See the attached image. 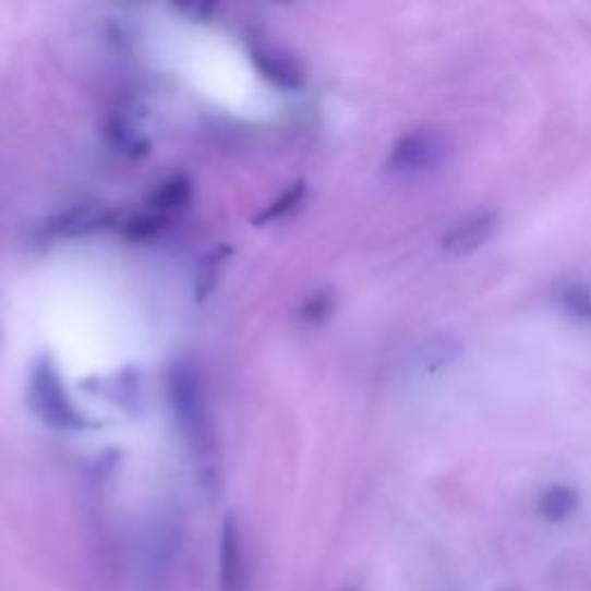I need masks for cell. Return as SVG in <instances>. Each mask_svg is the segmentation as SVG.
Returning <instances> with one entry per match:
<instances>
[{"instance_id": "obj_4", "label": "cell", "mask_w": 591, "mask_h": 591, "mask_svg": "<svg viewBox=\"0 0 591 591\" xmlns=\"http://www.w3.org/2000/svg\"><path fill=\"white\" fill-rule=\"evenodd\" d=\"M444 144L437 134L419 130L405 134L402 140L390 150V167L396 171H423L439 162Z\"/></svg>"}, {"instance_id": "obj_2", "label": "cell", "mask_w": 591, "mask_h": 591, "mask_svg": "<svg viewBox=\"0 0 591 591\" xmlns=\"http://www.w3.org/2000/svg\"><path fill=\"white\" fill-rule=\"evenodd\" d=\"M169 396L173 405V413L179 419L181 427L190 435H196L204 427V393L200 386L194 367L190 365H173L169 377Z\"/></svg>"}, {"instance_id": "obj_7", "label": "cell", "mask_w": 591, "mask_h": 591, "mask_svg": "<svg viewBox=\"0 0 591 591\" xmlns=\"http://www.w3.org/2000/svg\"><path fill=\"white\" fill-rule=\"evenodd\" d=\"M107 222V210L100 206H74L61 218L51 222V233L56 239H79V236H88L97 229H102Z\"/></svg>"}, {"instance_id": "obj_8", "label": "cell", "mask_w": 591, "mask_h": 591, "mask_svg": "<svg viewBox=\"0 0 591 591\" xmlns=\"http://www.w3.org/2000/svg\"><path fill=\"white\" fill-rule=\"evenodd\" d=\"M192 196V185L185 179V176H171L165 183H160V188L155 190L153 194V208L155 215H160V218H167L171 213H179L188 206Z\"/></svg>"}, {"instance_id": "obj_6", "label": "cell", "mask_w": 591, "mask_h": 591, "mask_svg": "<svg viewBox=\"0 0 591 591\" xmlns=\"http://www.w3.org/2000/svg\"><path fill=\"white\" fill-rule=\"evenodd\" d=\"M497 229V215L495 213H477L471 218L460 220L453 225L442 239V248L448 254H469L485 245L492 233Z\"/></svg>"}, {"instance_id": "obj_3", "label": "cell", "mask_w": 591, "mask_h": 591, "mask_svg": "<svg viewBox=\"0 0 591 591\" xmlns=\"http://www.w3.org/2000/svg\"><path fill=\"white\" fill-rule=\"evenodd\" d=\"M218 587L220 591H248V555L243 529L233 516H227L220 531L218 550Z\"/></svg>"}, {"instance_id": "obj_9", "label": "cell", "mask_w": 591, "mask_h": 591, "mask_svg": "<svg viewBox=\"0 0 591 591\" xmlns=\"http://www.w3.org/2000/svg\"><path fill=\"white\" fill-rule=\"evenodd\" d=\"M307 200V185L305 183H296L287 192H282L278 200L268 204L264 213L257 215V225H268V222H278L289 218L296 210H299Z\"/></svg>"}, {"instance_id": "obj_11", "label": "cell", "mask_w": 591, "mask_h": 591, "mask_svg": "<svg viewBox=\"0 0 591 591\" xmlns=\"http://www.w3.org/2000/svg\"><path fill=\"white\" fill-rule=\"evenodd\" d=\"M330 312H333V299L326 291H319L317 296H312V299L305 301L301 317L307 324H319V322H324L328 317Z\"/></svg>"}, {"instance_id": "obj_1", "label": "cell", "mask_w": 591, "mask_h": 591, "mask_svg": "<svg viewBox=\"0 0 591 591\" xmlns=\"http://www.w3.org/2000/svg\"><path fill=\"white\" fill-rule=\"evenodd\" d=\"M26 398L35 417L51 427L74 430V427H82L84 423L82 413L76 411L74 402L68 396L61 374H58V367L53 365L49 357L35 361L31 370Z\"/></svg>"}, {"instance_id": "obj_10", "label": "cell", "mask_w": 591, "mask_h": 591, "mask_svg": "<svg viewBox=\"0 0 591 591\" xmlns=\"http://www.w3.org/2000/svg\"><path fill=\"white\" fill-rule=\"evenodd\" d=\"M222 262H225V257H220L218 252L208 254V257L202 262L200 278H196V293H200V299H206V296L213 291L215 280H218V275H220Z\"/></svg>"}, {"instance_id": "obj_5", "label": "cell", "mask_w": 591, "mask_h": 591, "mask_svg": "<svg viewBox=\"0 0 591 591\" xmlns=\"http://www.w3.org/2000/svg\"><path fill=\"white\" fill-rule=\"evenodd\" d=\"M250 58L254 68H257L260 74L268 79L273 86H278L282 91H299L305 84V70L293 56H289L282 49H275L270 45L252 47Z\"/></svg>"}]
</instances>
